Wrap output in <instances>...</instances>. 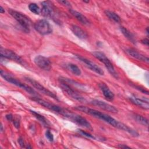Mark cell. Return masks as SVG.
Returning <instances> with one entry per match:
<instances>
[{
    "mask_svg": "<svg viewBox=\"0 0 149 149\" xmlns=\"http://www.w3.org/2000/svg\"><path fill=\"white\" fill-rule=\"evenodd\" d=\"M74 109L77 111L83 112L87 115H91L96 118L101 119V120L105 121V122L108 123L110 125L112 126L113 127H115L120 130L126 132L134 137H138L139 136V133L135 130H134L132 127H129L128 126L124 124L123 123L119 122L118 120H116L115 119H114L113 118L108 115V114L102 113V112H100L94 109H92V108H88L87 107H84V106L75 107Z\"/></svg>",
    "mask_w": 149,
    "mask_h": 149,
    "instance_id": "6da1fadb",
    "label": "cell"
},
{
    "mask_svg": "<svg viewBox=\"0 0 149 149\" xmlns=\"http://www.w3.org/2000/svg\"><path fill=\"white\" fill-rule=\"evenodd\" d=\"M0 74H1V77H3L8 82L12 83V84L16 86L17 87H20V88L24 90L28 93H29L34 96H38L39 95V94L37 93V92L36 90H34L32 87H31L30 86H29L27 84H26L21 82L19 80L15 78L10 74L5 72V70H1Z\"/></svg>",
    "mask_w": 149,
    "mask_h": 149,
    "instance_id": "7a4b0ae2",
    "label": "cell"
},
{
    "mask_svg": "<svg viewBox=\"0 0 149 149\" xmlns=\"http://www.w3.org/2000/svg\"><path fill=\"white\" fill-rule=\"evenodd\" d=\"M8 12L9 14L17 22L24 31L26 33L30 32V26L32 23L28 16L21 12L12 9H9Z\"/></svg>",
    "mask_w": 149,
    "mask_h": 149,
    "instance_id": "3957f363",
    "label": "cell"
},
{
    "mask_svg": "<svg viewBox=\"0 0 149 149\" xmlns=\"http://www.w3.org/2000/svg\"><path fill=\"white\" fill-rule=\"evenodd\" d=\"M63 117L69 119L70 120L72 121L73 122L76 123L77 125L81 127L87 128L91 130H93V128L90 123L86 118H84V117L78 114L73 113L71 111H68V109L66 110Z\"/></svg>",
    "mask_w": 149,
    "mask_h": 149,
    "instance_id": "277c9868",
    "label": "cell"
},
{
    "mask_svg": "<svg viewBox=\"0 0 149 149\" xmlns=\"http://www.w3.org/2000/svg\"><path fill=\"white\" fill-rule=\"evenodd\" d=\"M93 55L100 62H102L105 68L107 69L109 73L115 79L118 78V74L116 72L113 64L110 60L107 57V56L102 52L99 51H95L93 52Z\"/></svg>",
    "mask_w": 149,
    "mask_h": 149,
    "instance_id": "5b68a950",
    "label": "cell"
},
{
    "mask_svg": "<svg viewBox=\"0 0 149 149\" xmlns=\"http://www.w3.org/2000/svg\"><path fill=\"white\" fill-rule=\"evenodd\" d=\"M31 99L36 102L37 103H38V104L41 105V106L49 109L50 111L56 113H58L60 115H63L65 111V109H64L59 106H58L56 105H55V104H53L52 103H50L48 101H46L38 97V96H33L31 98Z\"/></svg>",
    "mask_w": 149,
    "mask_h": 149,
    "instance_id": "8992f818",
    "label": "cell"
},
{
    "mask_svg": "<svg viewBox=\"0 0 149 149\" xmlns=\"http://www.w3.org/2000/svg\"><path fill=\"white\" fill-rule=\"evenodd\" d=\"M34 29L41 35H48L52 33V29L49 22L45 19H40L34 24Z\"/></svg>",
    "mask_w": 149,
    "mask_h": 149,
    "instance_id": "52a82bcc",
    "label": "cell"
},
{
    "mask_svg": "<svg viewBox=\"0 0 149 149\" xmlns=\"http://www.w3.org/2000/svg\"><path fill=\"white\" fill-rule=\"evenodd\" d=\"M61 87L62 89L67 94H68L70 97H71L72 98L80 101V102H84L85 101V99L83 97H82L78 92H77L74 89H73L71 86L66 83V82L59 80Z\"/></svg>",
    "mask_w": 149,
    "mask_h": 149,
    "instance_id": "ba28073f",
    "label": "cell"
},
{
    "mask_svg": "<svg viewBox=\"0 0 149 149\" xmlns=\"http://www.w3.org/2000/svg\"><path fill=\"white\" fill-rule=\"evenodd\" d=\"M24 79L28 83L31 84L33 86V87H34L37 90L40 91L41 93H42L46 95H48L56 100H58V97L54 93H53L52 91H51L50 90L46 88L44 86H43L41 84H40L37 81H36L33 79H31L30 77H25Z\"/></svg>",
    "mask_w": 149,
    "mask_h": 149,
    "instance_id": "9c48e42d",
    "label": "cell"
},
{
    "mask_svg": "<svg viewBox=\"0 0 149 149\" xmlns=\"http://www.w3.org/2000/svg\"><path fill=\"white\" fill-rule=\"evenodd\" d=\"M35 64L40 68L45 71H49L52 68V64L50 60L42 55H37L34 59Z\"/></svg>",
    "mask_w": 149,
    "mask_h": 149,
    "instance_id": "30bf717a",
    "label": "cell"
},
{
    "mask_svg": "<svg viewBox=\"0 0 149 149\" xmlns=\"http://www.w3.org/2000/svg\"><path fill=\"white\" fill-rule=\"evenodd\" d=\"M0 54L1 57L12 60L19 63H22L23 62V59L21 58V57L10 49L1 47Z\"/></svg>",
    "mask_w": 149,
    "mask_h": 149,
    "instance_id": "8fae6325",
    "label": "cell"
},
{
    "mask_svg": "<svg viewBox=\"0 0 149 149\" xmlns=\"http://www.w3.org/2000/svg\"><path fill=\"white\" fill-rule=\"evenodd\" d=\"M76 57L79 60H80L81 62H83L86 65V66L87 68H88L90 70H91L92 71L94 72L95 73L100 74V75H104V72L103 71V70L94 62H93L91 61H90L86 58H84L80 55H76Z\"/></svg>",
    "mask_w": 149,
    "mask_h": 149,
    "instance_id": "7c38bea8",
    "label": "cell"
},
{
    "mask_svg": "<svg viewBox=\"0 0 149 149\" xmlns=\"http://www.w3.org/2000/svg\"><path fill=\"white\" fill-rule=\"evenodd\" d=\"M41 13L42 16L46 17H53L54 15V6L51 1H43L41 2Z\"/></svg>",
    "mask_w": 149,
    "mask_h": 149,
    "instance_id": "4fadbf2b",
    "label": "cell"
},
{
    "mask_svg": "<svg viewBox=\"0 0 149 149\" xmlns=\"http://www.w3.org/2000/svg\"><path fill=\"white\" fill-rule=\"evenodd\" d=\"M91 104L94 106H97L106 111L111 113H116L118 112V109L115 107L100 100H93L91 101Z\"/></svg>",
    "mask_w": 149,
    "mask_h": 149,
    "instance_id": "5bb4252c",
    "label": "cell"
},
{
    "mask_svg": "<svg viewBox=\"0 0 149 149\" xmlns=\"http://www.w3.org/2000/svg\"><path fill=\"white\" fill-rule=\"evenodd\" d=\"M98 87L101 90L104 96L107 100L111 101L114 99V94L112 93V91H111L108 86L105 83L101 82L98 83Z\"/></svg>",
    "mask_w": 149,
    "mask_h": 149,
    "instance_id": "9a60e30c",
    "label": "cell"
},
{
    "mask_svg": "<svg viewBox=\"0 0 149 149\" xmlns=\"http://www.w3.org/2000/svg\"><path fill=\"white\" fill-rule=\"evenodd\" d=\"M126 51V52L130 56H131L132 57H133V58H134L136 59H138L139 61H143V62H146V63H148V61H149L148 56L142 54L141 53L138 52L137 51H136L134 49L128 48Z\"/></svg>",
    "mask_w": 149,
    "mask_h": 149,
    "instance_id": "2e32d148",
    "label": "cell"
},
{
    "mask_svg": "<svg viewBox=\"0 0 149 149\" xmlns=\"http://www.w3.org/2000/svg\"><path fill=\"white\" fill-rule=\"evenodd\" d=\"M130 100L135 105L140 107L144 109H148L149 104L148 100H145L140 98H138L135 95H132L129 98Z\"/></svg>",
    "mask_w": 149,
    "mask_h": 149,
    "instance_id": "e0dca14e",
    "label": "cell"
},
{
    "mask_svg": "<svg viewBox=\"0 0 149 149\" xmlns=\"http://www.w3.org/2000/svg\"><path fill=\"white\" fill-rule=\"evenodd\" d=\"M69 12L71 13V15L73 16L81 24L86 26H89L90 24V22L89 21V20L79 12H77V10L72 9L69 10Z\"/></svg>",
    "mask_w": 149,
    "mask_h": 149,
    "instance_id": "ac0fdd59",
    "label": "cell"
},
{
    "mask_svg": "<svg viewBox=\"0 0 149 149\" xmlns=\"http://www.w3.org/2000/svg\"><path fill=\"white\" fill-rule=\"evenodd\" d=\"M70 30L79 39L85 40L87 38V34L81 28L76 25H72L70 26Z\"/></svg>",
    "mask_w": 149,
    "mask_h": 149,
    "instance_id": "d6986e66",
    "label": "cell"
},
{
    "mask_svg": "<svg viewBox=\"0 0 149 149\" xmlns=\"http://www.w3.org/2000/svg\"><path fill=\"white\" fill-rule=\"evenodd\" d=\"M120 30L122 32V33L123 34V35L127 39H128L129 41H130L132 43L135 44L136 42V40L135 39V37H134V35L129 30H127L126 28H125L123 26H120Z\"/></svg>",
    "mask_w": 149,
    "mask_h": 149,
    "instance_id": "ffe728a7",
    "label": "cell"
},
{
    "mask_svg": "<svg viewBox=\"0 0 149 149\" xmlns=\"http://www.w3.org/2000/svg\"><path fill=\"white\" fill-rule=\"evenodd\" d=\"M105 14L107 15V16L108 17L109 19H110L111 20H113L116 23H119L121 21V19L120 16L117 13L112 11L106 10H105Z\"/></svg>",
    "mask_w": 149,
    "mask_h": 149,
    "instance_id": "44dd1931",
    "label": "cell"
},
{
    "mask_svg": "<svg viewBox=\"0 0 149 149\" xmlns=\"http://www.w3.org/2000/svg\"><path fill=\"white\" fill-rule=\"evenodd\" d=\"M133 118L134 119V120L139 123L145 126H148V119L144 117L142 115H139V114H136L134 113L133 115Z\"/></svg>",
    "mask_w": 149,
    "mask_h": 149,
    "instance_id": "7402d4cb",
    "label": "cell"
},
{
    "mask_svg": "<svg viewBox=\"0 0 149 149\" xmlns=\"http://www.w3.org/2000/svg\"><path fill=\"white\" fill-rule=\"evenodd\" d=\"M31 112V113L45 126H48V122L47 121V120L46 119V118L41 115V114L38 113V112L34 111H33V110H30V111Z\"/></svg>",
    "mask_w": 149,
    "mask_h": 149,
    "instance_id": "603a6c76",
    "label": "cell"
},
{
    "mask_svg": "<svg viewBox=\"0 0 149 149\" xmlns=\"http://www.w3.org/2000/svg\"><path fill=\"white\" fill-rule=\"evenodd\" d=\"M68 68L69 70L76 76H80L81 73L80 69L75 64L69 63L68 65Z\"/></svg>",
    "mask_w": 149,
    "mask_h": 149,
    "instance_id": "cb8c5ba5",
    "label": "cell"
},
{
    "mask_svg": "<svg viewBox=\"0 0 149 149\" xmlns=\"http://www.w3.org/2000/svg\"><path fill=\"white\" fill-rule=\"evenodd\" d=\"M29 10L33 13L36 15H39L41 13V9L35 3H31L29 5Z\"/></svg>",
    "mask_w": 149,
    "mask_h": 149,
    "instance_id": "d4e9b609",
    "label": "cell"
},
{
    "mask_svg": "<svg viewBox=\"0 0 149 149\" xmlns=\"http://www.w3.org/2000/svg\"><path fill=\"white\" fill-rule=\"evenodd\" d=\"M79 132L81 134L83 135V136H85L87 138H89V139H96V138L92 134H90L88 132H86L83 130H79Z\"/></svg>",
    "mask_w": 149,
    "mask_h": 149,
    "instance_id": "484cf974",
    "label": "cell"
},
{
    "mask_svg": "<svg viewBox=\"0 0 149 149\" xmlns=\"http://www.w3.org/2000/svg\"><path fill=\"white\" fill-rule=\"evenodd\" d=\"M45 136L49 141H53L54 136L52 133L49 130H47L45 132Z\"/></svg>",
    "mask_w": 149,
    "mask_h": 149,
    "instance_id": "4316f807",
    "label": "cell"
},
{
    "mask_svg": "<svg viewBox=\"0 0 149 149\" xmlns=\"http://www.w3.org/2000/svg\"><path fill=\"white\" fill-rule=\"evenodd\" d=\"M131 84L132 85L133 87H134V88H136L138 90L140 91L141 92H142V93H144V94H148V91L147 90H146V89H144V88H142V87H139V86H136V85H135L134 84Z\"/></svg>",
    "mask_w": 149,
    "mask_h": 149,
    "instance_id": "83f0119b",
    "label": "cell"
},
{
    "mask_svg": "<svg viewBox=\"0 0 149 149\" xmlns=\"http://www.w3.org/2000/svg\"><path fill=\"white\" fill-rule=\"evenodd\" d=\"M13 123L15 126V127L17 129H18L20 126V121L19 120L17 119V118H13Z\"/></svg>",
    "mask_w": 149,
    "mask_h": 149,
    "instance_id": "f1b7e54d",
    "label": "cell"
},
{
    "mask_svg": "<svg viewBox=\"0 0 149 149\" xmlns=\"http://www.w3.org/2000/svg\"><path fill=\"white\" fill-rule=\"evenodd\" d=\"M59 3L64 5V6H68V7H70L71 5H70V3L69 2V1H58Z\"/></svg>",
    "mask_w": 149,
    "mask_h": 149,
    "instance_id": "f546056e",
    "label": "cell"
},
{
    "mask_svg": "<svg viewBox=\"0 0 149 149\" xmlns=\"http://www.w3.org/2000/svg\"><path fill=\"white\" fill-rule=\"evenodd\" d=\"M18 142H19V145L21 147H22V148H25L26 147V146H25L26 144H25L24 141V140H23V139L22 137H20L19 138Z\"/></svg>",
    "mask_w": 149,
    "mask_h": 149,
    "instance_id": "4dcf8cb0",
    "label": "cell"
},
{
    "mask_svg": "<svg viewBox=\"0 0 149 149\" xmlns=\"http://www.w3.org/2000/svg\"><path fill=\"white\" fill-rule=\"evenodd\" d=\"M6 119L8 120V121H10V122H12L13 120V116L12 114H8L6 115Z\"/></svg>",
    "mask_w": 149,
    "mask_h": 149,
    "instance_id": "1f68e13d",
    "label": "cell"
},
{
    "mask_svg": "<svg viewBox=\"0 0 149 149\" xmlns=\"http://www.w3.org/2000/svg\"><path fill=\"white\" fill-rule=\"evenodd\" d=\"M141 42L142 44L148 46V43H149V41H148V40L147 38H144L141 40Z\"/></svg>",
    "mask_w": 149,
    "mask_h": 149,
    "instance_id": "d6a6232c",
    "label": "cell"
},
{
    "mask_svg": "<svg viewBox=\"0 0 149 149\" xmlns=\"http://www.w3.org/2000/svg\"><path fill=\"white\" fill-rule=\"evenodd\" d=\"M118 147L120 148H130V147L126 146V144H119Z\"/></svg>",
    "mask_w": 149,
    "mask_h": 149,
    "instance_id": "836d02e7",
    "label": "cell"
},
{
    "mask_svg": "<svg viewBox=\"0 0 149 149\" xmlns=\"http://www.w3.org/2000/svg\"><path fill=\"white\" fill-rule=\"evenodd\" d=\"M5 12V9L2 6H0V13H3Z\"/></svg>",
    "mask_w": 149,
    "mask_h": 149,
    "instance_id": "e575fe53",
    "label": "cell"
}]
</instances>
